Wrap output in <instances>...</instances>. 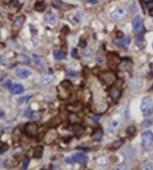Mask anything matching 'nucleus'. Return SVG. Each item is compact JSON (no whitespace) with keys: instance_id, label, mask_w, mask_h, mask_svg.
I'll list each match as a JSON object with an SVG mask.
<instances>
[{"instance_id":"obj_36","label":"nucleus","mask_w":153,"mask_h":170,"mask_svg":"<svg viewBox=\"0 0 153 170\" xmlns=\"http://www.w3.org/2000/svg\"><path fill=\"white\" fill-rule=\"evenodd\" d=\"M23 114H24L23 115H24L25 116H27V117H28V116H30L31 114H32V113H31V109L29 107V108H27L26 109V110L24 111V113H23Z\"/></svg>"},{"instance_id":"obj_40","label":"nucleus","mask_w":153,"mask_h":170,"mask_svg":"<svg viewBox=\"0 0 153 170\" xmlns=\"http://www.w3.org/2000/svg\"><path fill=\"white\" fill-rule=\"evenodd\" d=\"M33 57H34V60H35V62H36V64H41V59H40V57H38V56L37 55H35V54H33Z\"/></svg>"},{"instance_id":"obj_33","label":"nucleus","mask_w":153,"mask_h":170,"mask_svg":"<svg viewBox=\"0 0 153 170\" xmlns=\"http://www.w3.org/2000/svg\"><path fill=\"white\" fill-rule=\"evenodd\" d=\"M8 148L9 146H7V144H4L2 146H1V147H0V154H1V153L7 151V150H8Z\"/></svg>"},{"instance_id":"obj_11","label":"nucleus","mask_w":153,"mask_h":170,"mask_svg":"<svg viewBox=\"0 0 153 170\" xmlns=\"http://www.w3.org/2000/svg\"><path fill=\"white\" fill-rule=\"evenodd\" d=\"M16 73L21 78H26L32 74V72L30 70L24 68H18L16 69Z\"/></svg>"},{"instance_id":"obj_17","label":"nucleus","mask_w":153,"mask_h":170,"mask_svg":"<svg viewBox=\"0 0 153 170\" xmlns=\"http://www.w3.org/2000/svg\"><path fill=\"white\" fill-rule=\"evenodd\" d=\"M43 148L42 146H37L33 149V157L39 159L42 157Z\"/></svg>"},{"instance_id":"obj_4","label":"nucleus","mask_w":153,"mask_h":170,"mask_svg":"<svg viewBox=\"0 0 153 170\" xmlns=\"http://www.w3.org/2000/svg\"><path fill=\"white\" fill-rule=\"evenodd\" d=\"M25 134L29 136H34L38 131V126L35 123H28L23 128Z\"/></svg>"},{"instance_id":"obj_32","label":"nucleus","mask_w":153,"mask_h":170,"mask_svg":"<svg viewBox=\"0 0 153 170\" xmlns=\"http://www.w3.org/2000/svg\"><path fill=\"white\" fill-rule=\"evenodd\" d=\"M142 124H143V125L145 126V127L150 126L152 124V119H145V121H144Z\"/></svg>"},{"instance_id":"obj_14","label":"nucleus","mask_w":153,"mask_h":170,"mask_svg":"<svg viewBox=\"0 0 153 170\" xmlns=\"http://www.w3.org/2000/svg\"><path fill=\"white\" fill-rule=\"evenodd\" d=\"M130 42V38H126V39L124 40H115L113 42V44L114 45H116V47H121L123 46H128L129 45Z\"/></svg>"},{"instance_id":"obj_20","label":"nucleus","mask_w":153,"mask_h":170,"mask_svg":"<svg viewBox=\"0 0 153 170\" xmlns=\"http://www.w3.org/2000/svg\"><path fill=\"white\" fill-rule=\"evenodd\" d=\"M103 137V132L101 129H97L92 134V138L94 140H96V141H99Z\"/></svg>"},{"instance_id":"obj_25","label":"nucleus","mask_w":153,"mask_h":170,"mask_svg":"<svg viewBox=\"0 0 153 170\" xmlns=\"http://www.w3.org/2000/svg\"><path fill=\"white\" fill-rule=\"evenodd\" d=\"M136 130L134 126H129L128 128H127L126 133H127V134L128 136H133V134H135V132H136Z\"/></svg>"},{"instance_id":"obj_29","label":"nucleus","mask_w":153,"mask_h":170,"mask_svg":"<svg viewBox=\"0 0 153 170\" xmlns=\"http://www.w3.org/2000/svg\"><path fill=\"white\" fill-rule=\"evenodd\" d=\"M67 76H71V77H76L79 75V73L77 71H67Z\"/></svg>"},{"instance_id":"obj_23","label":"nucleus","mask_w":153,"mask_h":170,"mask_svg":"<svg viewBox=\"0 0 153 170\" xmlns=\"http://www.w3.org/2000/svg\"><path fill=\"white\" fill-rule=\"evenodd\" d=\"M52 5H53L55 8L59 9H61L64 7L63 2L60 1V0H53V1H52Z\"/></svg>"},{"instance_id":"obj_42","label":"nucleus","mask_w":153,"mask_h":170,"mask_svg":"<svg viewBox=\"0 0 153 170\" xmlns=\"http://www.w3.org/2000/svg\"><path fill=\"white\" fill-rule=\"evenodd\" d=\"M117 37H118V38H119V39H121V38L123 37V33L122 31H118L117 32Z\"/></svg>"},{"instance_id":"obj_18","label":"nucleus","mask_w":153,"mask_h":170,"mask_svg":"<svg viewBox=\"0 0 153 170\" xmlns=\"http://www.w3.org/2000/svg\"><path fill=\"white\" fill-rule=\"evenodd\" d=\"M53 55L55 60H64L66 58V54L60 50H55L53 52Z\"/></svg>"},{"instance_id":"obj_3","label":"nucleus","mask_w":153,"mask_h":170,"mask_svg":"<svg viewBox=\"0 0 153 170\" xmlns=\"http://www.w3.org/2000/svg\"><path fill=\"white\" fill-rule=\"evenodd\" d=\"M153 143V133L150 131L144 132L141 136V146L144 148H149Z\"/></svg>"},{"instance_id":"obj_10","label":"nucleus","mask_w":153,"mask_h":170,"mask_svg":"<svg viewBox=\"0 0 153 170\" xmlns=\"http://www.w3.org/2000/svg\"><path fill=\"white\" fill-rule=\"evenodd\" d=\"M132 25H133V28L135 31L138 32V31L141 30V29H142V21L140 16H136V18L133 19Z\"/></svg>"},{"instance_id":"obj_13","label":"nucleus","mask_w":153,"mask_h":170,"mask_svg":"<svg viewBox=\"0 0 153 170\" xmlns=\"http://www.w3.org/2000/svg\"><path fill=\"white\" fill-rule=\"evenodd\" d=\"M23 91H24V88H23V86L21 84H14V85H11V87L10 88V93L11 94H20V93H23Z\"/></svg>"},{"instance_id":"obj_15","label":"nucleus","mask_w":153,"mask_h":170,"mask_svg":"<svg viewBox=\"0 0 153 170\" xmlns=\"http://www.w3.org/2000/svg\"><path fill=\"white\" fill-rule=\"evenodd\" d=\"M54 80V76L52 74H47L45 76H43V78H41V84L43 85H49L50 83H51Z\"/></svg>"},{"instance_id":"obj_49","label":"nucleus","mask_w":153,"mask_h":170,"mask_svg":"<svg viewBox=\"0 0 153 170\" xmlns=\"http://www.w3.org/2000/svg\"><path fill=\"white\" fill-rule=\"evenodd\" d=\"M151 158H152V160H153V155H152V157H151Z\"/></svg>"},{"instance_id":"obj_30","label":"nucleus","mask_w":153,"mask_h":170,"mask_svg":"<svg viewBox=\"0 0 153 170\" xmlns=\"http://www.w3.org/2000/svg\"><path fill=\"white\" fill-rule=\"evenodd\" d=\"M20 61L22 62H30V58L28 56L21 54V55H20Z\"/></svg>"},{"instance_id":"obj_47","label":"nucleus","mask_w":153,"mask_h":170,"mask_svg":"<svg viewBox=\"0 0 153 170\" xmlns=\"http://www.w3.org/2000/svg\"><path fill=\"white\" fill-rule=\"evenodd\" d=\"M4 114H4V112H3V111L0 110V118L3 117V116H4Z\"/></svg>"},{"instance_id":"obj_41","label":"nucleus","mask_w":153,"mask_h":170,"mask_svg":"<svg viewBox=\"0 0 153 170\" xmlns=\"http://www.w3.org/2000/svg\"><path fill=\"white\" fill-rule=\"evenodd\" d=\"M10 4H11L13 7H15L16 6L19 5V1H18V0H11V1H10Z\"/></svg>"},{"instance_id":"obj_31","label":"nucleus","mask_w":153,"mask_h":170,"mask_svg":"<svg viewBox=\"0 0 153 170\" xmlns=\"http://www.w3.org/2000/svg\"><path fill=\"white\" fill-rule=\"evenodd\" d=\"M123 145V141L122 140H118V141H115L113 144V146L115 149H118L121 147Z\"/></svg>"},{"instance_id":"obj_26","label":"nucleus","mask_w":153,"mask_h":170,"mask_svg":"<svg viewBox=\"0 0 153 170\" xmlns=\"http://www.w3.org/2000/svg\"><path fill=\"white\" fill-rule=\"evenodd\" d=\"M31 116L34 120H41V117H42L41 114L38 113V112H33V113H32Z\"/></svg>"},{"instance_id":"obj_24","label":"nucleus","mask_w":153,"mask_h":170,"mask_svg":"<svg viewBox=\"0 0 153 170\" xmlns=\"http://www.w3.org/2000/svg\"><path fill=\"white\" fill-rule=\"evenodd\" d=\"M33 95H27V96H23V97H20V98L18 100V102H19V104H24V103H27L31 98H32Z\"/></svg>"},{"instance_id":"obj_16","label":"nucleus","mask_w":153,"mask_h":170,"mask_svg":"<svg viewBox=\"0 0 153 170\" xmlns=\"http://www.w3.org/2000/svg\"><path fill=\"white\" fill-rule=\"evenodd\" d=\"M73 131L76 135L80 136L84 132L85 128H84L82 125H81V124H76L73 126Z\"/></svg>"},{"instance_id":"obj_19","label":"nucleus","mask_w":153,"mask_h":170,"mask_svg":"<svg viewBox=\"0 0 153 170\" xmlns=\"http://www.w3.org/2000/svg\"><path fill=\"white\" fill-rule=\"evenodd\" d=\"M96 163L99 166H105L108 163V159L105 156H100L96 158Z\"/></svg>"},{"instance_id":"obj_12","label":"nucleus","mask_w":153,"mask_h":170,"mask_svg":"<svg viewBox=\"0 0 153 170\" xmlns=\"http://www.w3.org/2000/svg\"><path fill=\"white\" fill-rule=\"evenodd\" d=\"M45 20L47 23L50 25H53L57 21V15L55 13L50 11L47 13L45 16Z\"/></svg>"},{"instance_id":"obj_22","label":"nucleus","mask_w":153,"mask_h":170,"mask_svg":"<svg viewBox=\"0 0 153 170\" xmlns=\"http://www.w3.org/2000/svg\"><path fill=\"white\" fill-rule=\"evenodd\" d=\"M35 9L37 11H38V12H43V11H45V6L44 4V3L42 2V1H38V2H36V4H35Z\"/></svg>"},{"instance_id":"obj_44","label":"nucleus","mask_w":153,"mask_h":170,"mask_svg":"<svg viewBox=\"0 0 153 170\" xmlns=\"http://www.w3.org/2000/svg\"><path fill=\"white\" fill-rule=\"evenodd\" d=\"M77 49H73L72 51V53H71V55L72 56V57H75V56L77 55Z\"/></svg>"},{"instance_id":"obj_48","label":"nucleus","mask_w":153,"mask_h":170,"mask_svg":"<svg viewBox=\"0 0 153 170\" xmlns=\"http://www.w3.org/2000/svg\"><path fill=\"white\" fill-rule=\"evenodd\" d=\"M143 1H144V2H145L147 4V3L149 2V1H152V0H143Z\"/></svg>"},{"instance_id":"obj_7","label":"nucleus","mask_w":153,"mask_h":170,"mask_svg":"<svg viewBox=\"0 0 153 170\" xmlns=\"http://www.w3.org/2000/svg\"><path fill=\"white\" fill-rule=\"evenodd\" d=\"M121 88L118 86H117V85H113L109 91L110 97L114 101L119 99L120 96H121Z\"/></svg>"},{"instance_id":"obj_34","label":"nucleus","mask_w":153,"mask_h":170,"mask_svg":"<svg viewBox=\"0 0 153 170\" xmlns=\"http://www.w3.org/2000/svg\"><path fill=\"white\" fill-rule=\"evenodd\" d=\"M3 86L5 87V88H11V81L10 80L7 79L6 80L5 82L3 84Z\"/></svg>"},{"instance_id":"obj_39","label":"nucleus","mask_w":153,"mask_h":170,"mask_svg":"<svg viewBox=\"0 0 153 170\" xmlns=\"http://www.w3.org/2000/svg\"><path fill=\"white\" fill-rule=\"evenodd\" d=\"M80 46L82 48H84V47H86V46H87V42L84 40H82L80 42Z\"/></svg>"},{"instance_id":"obj_21","label":"nucleus","mask_w":153,"mask_h":170,"mask_svg":"<svg viewBox=\"0 0 153 170\" xmlns=\"http://www.w3.org/2000/svg\"><path fill=\"white\" fill-rule=\"evenodd\" d=\"M136 44L140 48H142L144 47V40L143 37L141 34H139L136 38Z\"/></svg>"},{"instance_id":"obj_8","label":"nucleus","mask_w":153,"mask_h":170,"mask_svg":"<svg viewBox=\"0 0 153 170\" xmlns=\"http://www.w3.org/2000/svg\"><path fill=\"white\" fill-rule=\"evenodd\" d=\"M72 158L74 159V161L78 162L79 164H81V165H85L88 161L87 155L82 153H76L72 156Z\"/></svg>"},{"instance_id":"obj_2","label":"nucleus","mask_w":153,"mask_h":170,"mask_svg":"<svg viewBox=\"0 0 153 170\" xmlns=\"http://www.w3.org/2000/svg\"><path fill=\"white\" fill-rule=\"evenodd\" d=\"M128 16V11L123 7H117L116 9L111 12V17L114 20L119 21H122L123 19H126Z\"/></svg>"},{"instance_id":"obj_5","label":"nucleus","mask_w":153,"mask_h":170,"mask_svg":"<svg viewBox=\"0 0 153 170\" xmlns=\"http://www.w3.org/2000/svg\"><path fill=\"white\" fill-rule=\"evenodd\" d=\"M57 137V132L56 130L52 129L46 133L45 137H44V141L46 144H50L53 143Z\"/></svg>"},{"instance_id":"obj_45","label":"nucleus","mask_w":153,"mask_h":170,"mask_svg":"<svg viewBox=\"0 0 153 170\" xmlns=\"http://www.w3.org/2000/svg\"><path fill=\"white\" fill-rule=\"evenodd\" d=\"M96 61L97 62H99V63H102V62H103V59L102 58V57H97V58H96Z\"/></svg>"},{"instance_id":"obj_50","label":"nucleus","mask_w":153,"mask_h":170,"mask_svg":"<svg viewBox=\"0 0 153 170\" xmlns=\"http://www.w3.org/2000/svg\"><path fill=\"white\" fill-rule=\"evenodd\" d=\"M152 47H153V43H152Z\"/></svg>"},{"instance_id":"obj_6","label":"nucleus","mask_w":153,"mask_h":170,"mask_svg":"<svg viewBox=\"0 0 153 170\" xmlns=\"http://www.w3.org/2000/svg\"><path fill=\"white\" fill-rule=\"evenodd\" d=\"M100 78L104 83L110 85L115 81V76L111 72H105L100 76Z\"/></svg>"},{"instance_id":"obj_37","label":"nucleus","mask_w":153,"mask_h":170,"mask_svg":"<svg viewBox=\"0 0 153 170\" xmlns=\"http://www.w3.org/2000/svg\"><path fill=\"white\" fill-rule=\"evenodd\" d=\"M147 5V7H148V9L149 10H152L153 9V1L152 0V1H149V2H148L146 4Z\"/></svg>"},{"instance_id":"obj_9","label":"nucleus","mask_w":153,"mask_h":170,"mask_svg":"<svg viewBox=\"0 0 153 170\" xmlns=\"http://www.w3.org/2000/svg\"><path fill=\"white\" fill-rule=\"evenodd\" d=\"M25 20H26V18H25L24 16L21 15L18 16L15 20H14V23H13L12 28L14 29V30H20L22 26H23V23H24Z\"/></svg>"},{"instance_id":"obj_35","label":"nucleus","mask_w":153,"mask_h":170,"mask_svg":"<svg viewBox=\"0 0 153 170\" xmlns=\"http://www.w3.org/2000/svg\"><path fill=\"white\" fill-rule=\"evenodd\" d=\"M118 126H119V123H118V122H116V121L113 122L111 124V127L112 128H114V129H115V128H116L117 127H118Z\"/></svg>"},{"instance_id":"obj_43","label":"nucleus","mask_w":153,"mask_h":170,"mask_svg":"<svg viewBox=\"0 0 153 170\" xmlns=\"http://www.w3.org/2000/svg\"><path fill=\"white\" fill-rule=\"evenodd\" d=\"M66 162H68V163H72L74 162V159L72 157H67L66 159H65Z\"/></svg>"},{"instance_id":"obj_27","label":"nucleus","mask_w":153,"mask_h":170,"mask_svg":"<svg viewBox=\"0 0 153 170\" xmlns=\"http://www.w3.org/2000/svg\"><path fill=\"white\" fill-rule=\"evenodd\" d=\"M29 162H30V160H29V158H26V159H25L24 160H23V165H22L21 169H27L28 167H29Z\"/></svg>"},{"instance_id":"obj_28","label":"nucleus","mask_w":153,"mask_h":170,"mask_svg":"<svg viewBox=\"0 0 153 170\" xmlns=\"http://www.w3.org/2000/svg\"><path fill=\"white\" fill-rule=\"evenodd\" d=\"M61 85L65 88H69L72 86V83L69 81H64L63 82L61 83Z\"/></svg>"},{"instance_id":"obj_1","label":"nucleus","mask_w":153,"mask_h":170,"mask_svg":"<svg viewBox=\"0 0 153 170\" xmlns=\"http://www.w3.org/2000/svg\"><path fill=\"white\" fill-rule=\"evenodd\" d=\"M141 111L144 116H150L153 112V100L149 96L144 97L140 106Z\"/></svg>"},{"instance_id":"obj_46","label":"nucleus","mask_w":153,"mask_h":170,"mask_svg":"<svg viewBox=\"0 0 153 170\" xmlns=\"http://www.w3.org/2000/svg\"><path fill=\"white\" fill-rule=\"evenodd\" d=\"M87 1H88L89 2L92 3V4H96V3L98 2L97 0H87Z\"/></svg>"},{"instance_id":"obj_38","label":"nucleus","mask_w":153,"mask_h":170,"mask_svg":"<svg viewBox=\"0 0 153 170\" xmlns=\"http://www.w3.org/2000/svg\"><path fill=\"white\" fill-rule=\"evenodd\" d=\"M142 169L152 170L153 169V167H152V165H150V164H148V165H146L145 166H144L143 167H142Z\"/></svg>"}]
</instances>
